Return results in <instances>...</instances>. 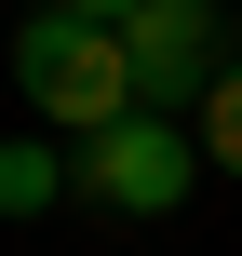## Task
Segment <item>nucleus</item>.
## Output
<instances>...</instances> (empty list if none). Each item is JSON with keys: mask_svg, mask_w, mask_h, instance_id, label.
<instances>
[{"mask_svg": "<svg viewBox=\"0 0 242 256\" xmlns=\"http://www.w3.org/2000/svg\"><path fill=\"white\" fill-rule=\"evenodd\" d=\"M54 202H67V162L40 135H0V216H54Z\"/></svg>", "mask_w": 242, "mask_h": 256, "instance_id": "obj_5", "label": "nucleus"}, {"mask_svg": "<svg viewBox=\"0 0 242 256\" xmlns=\"http://www.w3.org/2000/svg\"><path fill=\"white\" fill-rule=\"evenodd\" d=\"M121 54H135V108H175V122H189V94H202V81H216V54H229V14L135 0V14H121Z\"/></svg>", "mask_w": 242, "mask_h": 256, "instance_id": "obj_3", "label": "nucleus"}, {"mask_svg": "<svg viewBox=\"0 0 242 256\" xmlns=\"http://www.w3.org/2000/svg\"><path fill=\"white\" fill-rule=\"evenodd\" d=\"M189 122H202V135H189V148H202V162H216V176H242V54H216V81H202V94H189Z\"/></svg>", "mask_w": 242, "mask_h": 256, "instance_id": "obj_4", "label": "nucleus"}, {"mask_svg": "<svg viewBox=\"0 0 242 256\" xmlns=\"http://www.w3.org/2000/svg\"><path fill=\"white\" fill-rule=\"evenodd\" d=\"M67 14H108V27H121V14H135V0H67Z\"/></svg>", "mask_w": 242, "mask_h": 256, "instance_id": "obj_6", "label": "nucleus"}, {"mask_svg": "<svg viewBox=\"0 0 242 256\" xmlns=\"http://www.w3.org/2000/svg\"><path fill=\"white\" fill-rule=\"evenodd\" d=\"M13 81H27V108L67 122V135H94V122L135 108V54H121V27H108V14H67V0H40V14L13 27Z\"/></svg>", "mask_w": 242, "mask_h": 256, "instance_id": "obj_1", "label": "nucleus"}, {"mask_svg": "<svg viewBox=\"0 0 242 256\" xmlns=\"http://www.w3.org/2000/svg\"><path fill=\"white\" fill-rule=\"evenodd\" d=\"M189 176H202V148H189V122H175V108H121V122H94V135L67 148V189H81L94 216H121V230L175 216V202H189Z\"/></svg>", "mask_w": 242, "mask_h": 256, "instance_id": "obj_2", "label": "nucleus"}]
</instances>
